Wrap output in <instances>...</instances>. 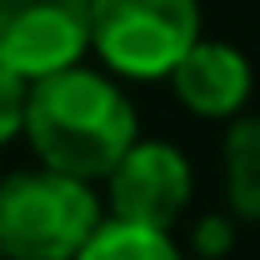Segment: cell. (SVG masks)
Wrapping results in <instances>:
<instances>
[{"label":"cell","instance_id":"6da1fadb","mask_svg":"<svg viewBox=\"0 0 260 260\" xmlns=\"http://www.w3.org/2000/svg\"><path fill=\"white\" fill-rule=\"evenodd\" d=\"M25 140L45 170L95 185V180H110V170L130 155V145L140 140V125L125 90L105 70L70 65L45 80H30Z\"/></svg>","mask_w":260,"mask_h":260},{"label":"cell","instance_id":"7a4b0ae2","mask_svg":"<svg viewBox=\"0 0 260 260\" xmlns=\"http://www.w3.org/2000/svg\"><path fill=\"white\" fill-rule=\"evenodd\" d=\"M100 225V195L75 175L35 165L0 180V260H75Z\"/></svg>","mask_w":260,"mask_h":260},{"label":"cell","instance_id":"3957f363","mask_svg":"<svg viewBox=\"0 0 260 260\" xmlns=\"http://www.w3.org/2000/svg\"><path fill=\"white\" fill-rule=\"evenodd\" d=\"M200 40V0H90V50L110 75L170 80Z\"/></svg>","mask_w":260,"mask_h":260},{"label":"cell","instance_id":"277c9868","mask_svg":"<svg viewBox=\"0 0 260 260\" xmlns=\"http://www.w3.org/2000/svg\"><path fill=\"white\" fill-rule=\"evenodd\" d=\"M90 50V0H0V65L45 80Z\"/></svg>","mask_w":260,"mask_h":260},{"label":"cell","instance_id":"5b68a950","mask_svg":"<svg viewBox=\"0 0 260 260\" xmlns=\"http://www.w3.org/2000/svg\"><path fill=\"white\" fill-rule=\"evenodd\" d=\"M110 220L140 230H165L190 205V160L170 140H135L130 155L110 170Z\"/></svg>","mask_w":260,"mask_h":260},{"label":"cell","instance_id":"8992f818","mask_svg":"<svg viewBox=\"0 0 260 260\" xmlns=\"http://www.w3.org/2000/svg\"><path fill=\"white\" fill-rule=\"evenodd\" d=\"M250 85H255V75H250V60L225 45V40H195L190 50H185V60L170 70V90L175 100L195 110L200 120H235L240 110H245V100H250Z\"/></svg>","mask_w":260,"mask_h":260},{"label":"cell","instance_id":"52a82bcc","mask_svg":"<svg viewBox=\"0 0 260 260\" xmlns=\"http://www.w3.org/2000/svg\"><path fill=\"white\" fill-rule=\"evenodd\" d=\"M225 200L235 220H260V115H235L225 130Z\"/></svg>","mask_w":260,"mask_h":260},{"label":"cell","instance_id":"ba28073f","mask_svg":"<svg viewBox=\"0 0 260 260\" xmlns=\"http://www.w3.org/2000/svg\"><path fill=\"white\" fill-rule=\"evenodd\" d=\"M75 260H185V250L165 230H140V225L105 220Z\"/></svg>","mask_w":260,"mask_h":260},{"label":"cell","instance_id":"9c48e42d","mask_svg":"<svg viewBox=\"0 0 260 260\" xmlns=\"http://www.w3.org/2000/svg\"><path fill=\"white\" fill-rule=\"evenodd\" d=\"M25 105H30V80L0 65V145L25 135Z\"/></svg>","mask_w":260,"mask_h":260},{"label":"cell","instance_id":"30bf717a","mask_svg":"<svg viewBox=\"0 0 260 260\" xmlns=\"http://www.w3.org/2000/svg\"><path fill=\"white\" fill-rule=\"evenodd\" d=\"M230 240H235V230H230V220H200V230H195V250L200 255H225Z\"/></svg>","mask_w":260,"mask_h":260}]
</instances>
